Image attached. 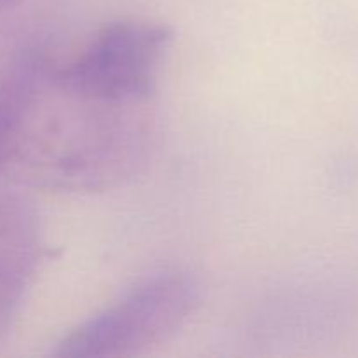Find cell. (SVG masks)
<instances>
[{"instance_id": "cell-5", "label": "cell", "mask_w": 358, "mask_h": 358, "mask_svg": "<svg viewBox=\"0 0 358 358\" xmlns=\"http://www.w3.org/2000/svg\"><path fill=\"white\" fill-rule=\"evenodd\" d=\"M20 0H0V10H7V9H13L14 6H17Z\"/></svg>"}, {"instance_id": "cell-4", "label": "cell", "mask_w": 358, "mask_h": 358, "mask_svg": "<svg viewBox=\"0 0 358 358\" xmlns=\"http://www.w3.org/2000/svg\"><path fill=\"white\" fill-rule=\"evenodd\" d=\"M17 105L9 86L0 90V168L9 166L16 152Z\"/></svg>"}, {"instance_id": "cell-2", "label": "cell", "mask_w": 358, "mask_h": 358, "mask_svg": "<svg viewBox=\"0 0 358 358\" xmlns=\"http://www.w3.org/2000/svg\"><path fill=\"white\" fill-rule=\"evenodd\" d=\"M198 282L182 269L143 276L107 308L77 325L51 355L56 358L133 357L170 339L196 310Z\"/></svg>"}, {"instance_id": "cell-1", "label": "cell", "mask_w": 358, "mask_h": 358, "mask_svg": "<svg viewBox=\"0 0 358 358\" xmlns=\"http://www.w3.org/2000/svg\"><path fill=\"white\" fill-rule=\"evenodd\" d=\"M7 86L17 105L13 163L35 154L34 178L45 187L101 191L135 175L147 159L149 105L87 96L66 86L49 59L24 62Z\"/></svg>"}, {"instance_id": "cell-3", "label": "cell", "mask_w": 358, "mask_h": 358, "mask_svg": "<svg viewBox=\"0 0 358 358\" xmlns=\"http://www.w3.org/2000/svg\"><path fill=\"white\" fill-rule=\"evenodd\" d=\"M171 37L166 24L115 21L101 28L76 58L55 63L56 73L66 86L91 98L149 105Z\"/></svg>"}]
</instances>
